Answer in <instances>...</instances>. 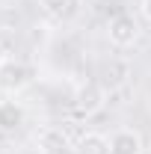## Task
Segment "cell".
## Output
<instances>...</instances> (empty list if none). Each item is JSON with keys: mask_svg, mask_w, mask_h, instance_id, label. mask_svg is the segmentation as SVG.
<instances>
[{"mask_svg": "<svg viewBox=\"0 0 151 154\" xmlns=\"http://www.w3.org/2000/svg\"><path fill=\"white\" fill-rule=\"evenodd\" d=\"M68 3H71V0H39V6H42L48 15H62V12L68 9Z\"/></svg>", "mask_w": 151, "mask_h": 154, "instance_id": "cell-9", "label": "cell"}, {"mask_svg": "<svg viewBox=\"0 0 151 154\" xmlns=\"http://www.w3.org/2000/svg\"><path fill=\"white\" fill-rule=\"evenodd\" d=\"M24 125V107L18 101H0V131H18Z\"/></svg>", "mask_w": 151, "mask_h": 154, "instance_id": "cell-7", "label": "cell"}, {"mask_svg": "<svg viewBox=\"0 0 151 154\" xmlns=\"http://www.w3.org/2000/svg\"><path fill=\"white\" fill-rule=\"evenodd\" d=\"M33 80V68L27 65V62H21V59H3L0 62V92H9V95H15L21 92L27 83Z\"/></svg>", "mask_w": 151, "mask_h": 154, "instance_id": "cell-1", "label": "cell"}, {"mask_svg": "<svg viewBox=\"0 0 151 154\" xmlns=\"http://www.w3.org/2000/svg\"><path fill=\"white\" fill-rule=\"evenodd\" d=\"M74 154H110V139L104 134H83L74 142Z\"/></svg>", "mask_w": 151, "mask_h": 154, "instance_id": "cell-8", "label": "cell"}, {"mask_svg": "<svg viewBox=\"0 0 151 154\" xmlns=\"http://www.w3.org/2000/svg\"><path fill=\"white\" fill-rule=\"evenodd\" d=\"M131 77V62L128 59H110L107 68H104V86L110 89H122Z\"/></svg>", "mask_w": 151, "mask_h": 154, "instance_id": "cell-6", "label": "cell"}, {"mask_svg": "<svg viewBox=\"0 0 151 154\" xmlns=\"http://www.w3.org/2000/svg\"><path fill=\"white\" fill-rule=\"evenodd\" d=\"M107 36L116 48H131L133 42L139 38V21L128 15V12H119L110 24H107Z\"/></svg>", "mask_w": 151, "mask_h": 154, "instance_id": "cell-2", "label": "cell"}, {"mask_svg": "<svg viewBox=\"0 0 151 154\" xmlns=\"http://www.w3.org/2000/svg\"><path fill=\"white\" fill-rule=\"evenodd\" d=\"M139 12L145 21H151V0H139Z\"/></svg>", "mask_w": 151, "mask_h": 154, "instance_id": "cell-10", "label": "cell"}, {"mask_svg": "<svg viewBox=\"0 0 151 154\" xmlns=\"http://www.w3.org/2000/svg\"><path fill=\"white\" fill-rule=\"evenodd\" d=\"M104 104H107V92H104V86L95 83V80H86V83L77 89V95H74V107L83 116H92V113H98V110H104Z\"/></svg>", "mask_w": 151, "mask_h": 154, "instance_id": "cell-3", "label": "cell"}, {"mask_svg": "<svg viewBox=\"0 0 151 154\" xmlns=\"http://www.w3.org/2000/svg\"><path fill=\"white\" fill-rule=\"evenodd\" d=\"M6 59V48H3V42H0V62Z\"/></svg>", "mask_w": 151, "mask_h": 154, "instance_id": "cell-11", "label": "cell"}, {"mask_svg": "<svg viewBox=\"0 0 151 154\" xmlns=\"http://www.w3.org/2000/svg\"><path fill=\"white\" fill-rule=\"evenodd\" d=\"M36 145L42 154H74V142L68 139V134L62 128H45L39 131Z\"/></svg>", "mask_w": 151, "mask_h": 154, "instance_id": "cell-4", "label": "cell"}, {"mask_svg": "<svg viewBox=\"0 0 151 154\" xmlns=\"http://www.w3.org/2000/svg\"><path fill=\"white\" fill-rule=\"evenodd\" d=\"M142 148H145L142 134L133 128H119L110 136V154H142Z\"/></svg>", "mask_w": 151, "mask_h": 154, "instance_id": "cell-5", "label": "cell"}]
</instances>
